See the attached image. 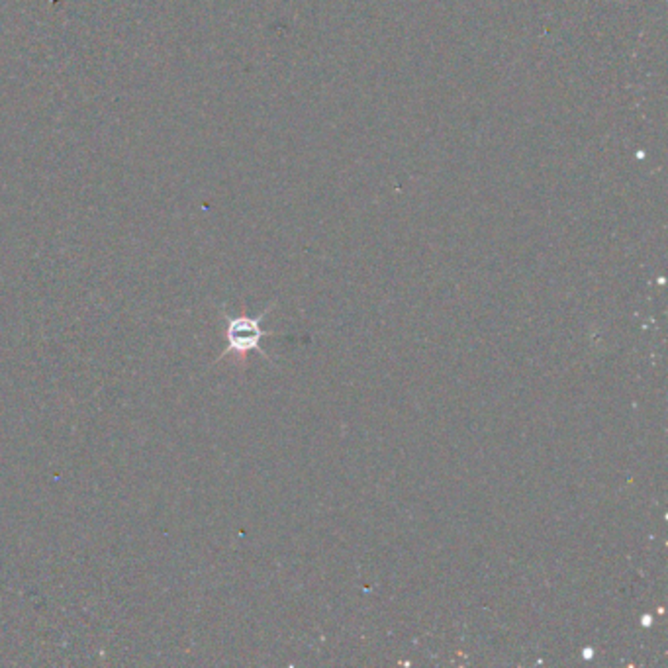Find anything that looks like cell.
<instances>
[{
	"mask_svg": "<svg viewBox=\"0 0 668 668\" xmlns=\"http://www.w3.org/2000/svg\"><path fill=\"white\" fill-rule=\"evenodd\" d=\"M269 312L270 306L269 308H265V312L259 314V316H255V318H249V316H226V322H228V326H226L228 347L224 349L220 358L228 357L229 353H236V355L245 357V355L251 353V351H257V353H261L265 358H269V355L261 349L263 337L275 335V332H267V329H263L261 327L263 318H265Z\"/></svg>",
	"mask_w": 668,
	"mask_h": 668,
	"instance_id": "obj_1",
	"label": "cell"
}]
</instances>
